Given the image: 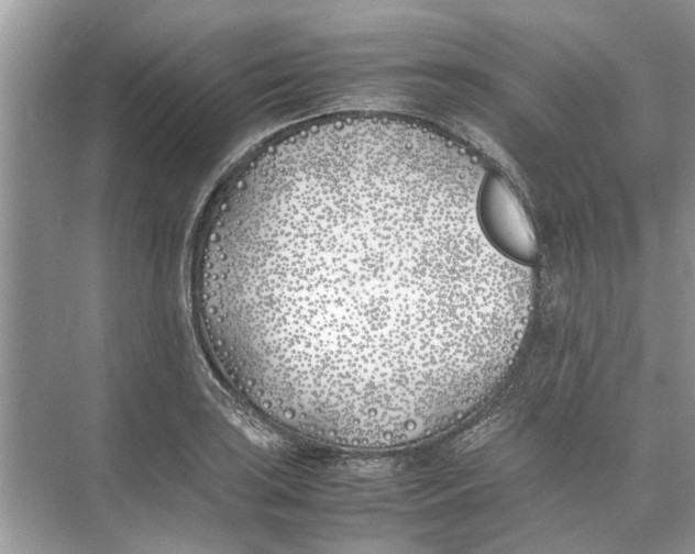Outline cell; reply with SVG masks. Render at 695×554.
Wrapping results in <instances>:
<instances>
[{
  "mask_svg": "<svg viewBox=\"0 0 695 554\" xmlns=\"http://www.w3.org/2000/svg\"><path fill=\"white\" fill-rule=\"evenodd\" d=\"M479 166L416 124H316L218 200L194 272L220 367L267 414L354 439L463 405L507 367L533 291L476 218Z\"/></svg>",
  "mask_w": 695,
  "mask_h": 554,
  "instance_id": "cell-1",
  "label": "cell"
},
{
  "mask_svg": "<svg viewBox=\"0 0 695 554\" xmlns=\"http://www.w3.org/2000/svg\"><path fill=\"white\" fill-rule=\"evenodd\" d=\"M476 218L490 246L503 257L530 266L538 256L531 221L509 184L498 174L487 175L476 196Z\"/></svg>",
  "mask_w": 695,
  "mask_h": 554,
  "instance_id": "cell-2",
  "label": "cell"
},
{
  "mask_svg": "<svg viewBox=\"0 0 695 554\" xmlns=\"http://www.w3.org/2000/svg\"><path fill=\"white\" fill-rule=\"evenodd\" d=\"M501 420L503 418L499 416L488 418L475 428L468 430L455 442V451L465 453L482 446L499 429Z\"/></svg>",
  "mask_w": 695,
  "mask_h": 554,
  "instance_id": "cell-3",
  "label": "cell"
}]
</instances>
